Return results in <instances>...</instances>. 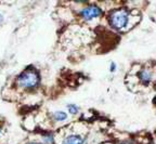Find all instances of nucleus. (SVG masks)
Masks as SVG:
<instances>
[{
    "label": "nucleus",
    "mask_w": 156,
    "mask_h": 144,
    "mask_svg": "<svg viewBox=\"0 0 156 144\" xmlns=\"http://www.w3.org/2000/svg\"><path fill=\"white\" fill-rule=\"evenodd\" d=\"M3 21V16H2V14H0V23L2 22Z\"/></svg>",
    "instance_id": "nucleus-11"
},
{
    "label": "nucleus",
    "mask_w": 156,
    "mask_h": 144,
    "mask_svg": "<svg viewBox=\"0 0 156 144\" xmlns=\"http://www.w3.org/2000/svg\"><path fill=\"white\" fill-rule=\"evenodd\" d=\"M128 20H129V13L126 9H117L112 11L108 16L110 25L117 30L125 28L128 24Z\"/></svg>",
    "instance_id": "nucleus-2"
},
{
    "label": "nucleus",
    "mask_w": 156,
    "mask_h": 144,
    "mask_svg": "<svg viewBox=\"0 0 156 144\" xmlns=\"http://www.w3.org/2000/svg\"><path fill=\"white\" fill-rule=\"evenodd\" d=\"M53 135H51V134H48V135H46L44 137V142H46L47 144H52L53 143Z\"/></svg>",
    "instance_id": "nucleus-8"
},
{
    "label": "nucleus",
    "mask_w": 156,
    "mask_h": 144,
    "mask_svg": "<svg viewBox=\"0 0 156 144\" xmlns=\"http://www.w3.org/2000/svg\"><path fill=\"white\" fill-rule=\"evenodd\" d=\"M62 144H83V139L78 134H71L64 140Z\"/></svg>",
    "instance_id": "nucleus-4"
},
{
    "label": "nucleus",
    "mask_w": 156,
    "mask_h": 144,
    "mask_svg": "<svg viewBox=\"0 0 156 144\" xmlns=\"http://www.w3.org/2000/svg\"><path fill=\"white\" fill-rule=\"evenodd\" d=\"M67 110H68V112L71 113V114H73V115L77 114V113L79 112V107H78L77 105H75V104H69L67 106Z\"/></svg>",
    "instance_id": "nucleus-7"
},
{
    "label": "nucleus",
    "mask_w": 156,
    "mask_h": 144,
    "mask_svg": "<svg viewBox=\"0 0 156 144\" xmlns=\"http://www.w3.org/2000/svg\"><path fill=\"white\" fill-rule=\"evenodd\" d=\"M39 81H40V76L38 72L34 68H27L23 71L17 76L16 79L17 86L20 88L26 89V90L35 89L39 85Z\"/></svg>",
    "instance_id": "nucleus-1"
},
{
    "label": "nucleus",
    "mask_w": 156,
    "mask_h": 144,
    "mask_svg": "<svg viewBox=\"0 0 156 144\" xmlns=\"http://www.w3.org/2000/svg\"><path fill=\"white\" fill-rule=\"evenodd\" d=\"M0 134H1V127H0Z\"/></svg>",
    "instance_id": "nucleus-12"
},
{
    "label": "nucleus",
    "mask_w": 156,
    "mask_h": 144,
    "mask_svg": "<svg viewBox=\"0 0 156 144\" xmlns=\"http://www.w3.org/2000/svg\"><path fill=\"white\" fill-rule=\"evenodd\" d=\"M115 68H116V65L115 63H112L111 64V72H115Z\"/></svg>",
    "instance_id": "nucleus-9"
},
{
    "label": "nucleus",
    "mask_w": 156,
    "mask_h": 144,
    "mask_svg": "<svg viewBox=\"0 0 156 144\" xmlns=\"http://www.w3.org/2000/svg\"><path fill=\"white\" fill-rule=\"evenodd\" d=\"M26 144H44V143H39V142H28Z\"/></svg>",
    "instance_id": "nucleus-10"
},
{
    "label": "nucleus",
    "mask_w": 156,
    "mask_h": 144,
    "mask_svg": "<svg viewBox=\"0 0 156 144\" xmlns=\"http://www.w3.org/2000/svg\"><path fill=\"white\" fill-rule=\"evenodd\" d=\"M52 117L55 121H63L67 118V115L66 113L64 112H61V111H58V112H54L53 115H52Z\"/></svg>",
    "instance_id": "nucleus-6"
},
{
    "label": "nucleus",
    "mask_w": 156,
    "mask_h": 144,
    "mask_svg": "<svg viewBox=\"0 0 156 144\" xmlns=\"http://www.w3.org/2000/svg\"><path fill=\"white\" fill-rule=\"evenodd\" d=\"M140 79L143 81V83H149L152 79V73L149 69H143L140 73Z\"/></svg>",
    "instance_id": "nucleus-5"
},
{
    "label": "nucleus",
    "mask_w": 156,
    "mask_h": 144,
    "mask_svg": "<svg viewBox=\"0 0 156 144\" xmlns=\"http://www.w3.org/2000/svg\"><path fill=\"white\" fill-rule=\"evenodd\" d=\"M102 14V11L97 5H88L83 8L80 12V15L85 21H91L93 19H97Z\"/></svg>",
    "instance_id": "nucleus-3"
}]
</instances>
